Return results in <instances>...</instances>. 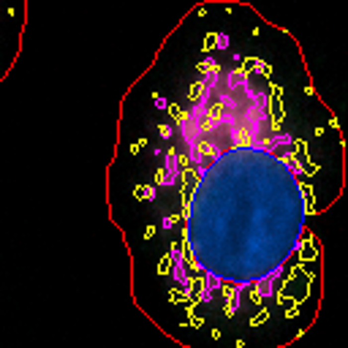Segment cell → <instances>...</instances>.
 <instances>
[{"mask_svg": "<svg viewBox=\"0 0 348 348\" xmlns=\"http://www.w3.org/2000/svg\"><path fill=\"white\" fill-rule=\"evenodd\" d=\"M264 63L201 38L188 77L153 66L120 109L109 164V212L131 256V288L147 318L193 348L207 324L242 316L280 291L307 237L313 199L299 142Z\"/></svg>", "mask_w": 348, "mask_h": 348, "instance_id": "6da1fadb", "label": "cell"}]
</instances>
